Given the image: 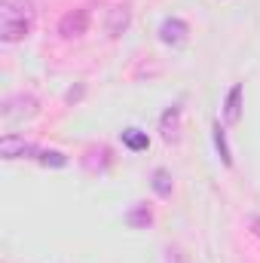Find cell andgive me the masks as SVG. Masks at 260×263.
<instances>
[{
  "label": "cell",
  "instance_id": "7c38bea8",
  "mask_svg": "<svg viewBox=\"0 0 260 263\" xmlns=\"http://www.w3.org/2000/svg\"><path fill=\"white\" fill-rule=\"evenodd\" d=\"M37 159H40L43 165H55V168L67 165V156H65V153H59V150H40V153H37Z\"/></svg>",
  "mask_w": 260,
  "mask_h": 263
},
{
  "label": "cell",
  "instance_id": "8fae6325",
  "mask_svg": "<svg viewBox=\"0 0 260 263\" xmlns=\"http://www.w3.org/2000/svg\"><path fill=\"white\" fill-rule=\"evenodd\" d=\"M153 190L162 199L172 196V184H169V172H165V168H156V172H153Z\"/></svg>",
  "mask_w": 260,
  "mask_h": 263
},
{
  "label": "cell",
  "instance_id": "3957f363",
  "mask_svg": "<svg viewBox=\"0 0 260 263\" xmlns=\"http://www.w3.org/2000/svg\"><path fill=\"white\" fill-rule=\"evenodd\" d=\"M37 147L34 144H28L25 138H18V135H3V141H0V156L3 159H22V156H28V159H37Z\"/></svg>",
  "mask_w": 260,
  "mask_h": 263
},
{
  "label": "cell",
  "instance_id": "277c9868",
  "mask_svg": "<svg viewBox=\"0 0 260 263\" xmlns=\"http://www.w3.org/2000/svg\"><path fill=\"white\" fill-rule=\"evenodd\" d=\"M86 31H89V9H73V12L62 15V22H59V34L65 40L83 37Z\"/></svg>",
  "mask_w": 260,
  "mask_h": 263
},
{
  "label": "cell",
  "instance_id": "9a60e30c",
  "mask_svg": "<svg viewBox=\"0 0 260 263\" xmlns=\"http://www.w3.org/2000/svg\"><path fill=\"white\" fill-rule=\"evenodd\" d=\"M251 227H257L254 233H257V236H260V217H251Z\"/></svg>",
  "mask_w": 260,
  "mask_h": 263
},
{
  "label": "cell",
  "instance_id": "6da1fadb",
  "mask_svg": "<svg viewBox=\"0 0 260 263\" xmlns=\"http://www.w3.org/2000/svg\"><path fill=\"white\" fill-rule=\"evenodd\" d=\"M37 9L31 0H0V40L18 43L34 31Z\"/></svg>",
  "mask_w": 260,
  "mask_h": 263
},
{
  "label": "cell",
  "instance_id": "7a4b0ae2",
  "mask_svg": "<svg viewBox=\"0 0 260 263\" xmlns=\"http://www.w3.org/2000/svg\"><path fill=\"white\" fill-rule=\"evenodd\" d=\"M0 114H3V123H6V126H12V123H18V120H31V117L37 114V98H34V95L6 98Z\"/></svg>",
  "mask_w": 260,
  "mask_h": 263
},
{
  "label": "cell",
  "instance_id": "52a82bcc",
  "mask_svg": "<svg viewBox=\"0 0 260 263\" xmlns=\"http://www.w3.org/2000/svg\"><path fill=\"white\" fill-rule=\"evenodd\" d=\"M178 126H181V104H172V107H169V110L162 114V120H159L162 138H165V141L178 138Z\"/></svg>",
  "mask_w": 260,
  "mask_h": 263
},
{
  "label": "cell",
  "instance_id": "9c48e42d",
  "mask_svg": "<svg viewBox=\"0 0 260 263\" xmlns=\"http://www.w3.org/2000/svg\"><path fill=\"white\" fill-rule=\"evenodd\" d=\"M123 144L129 147V150H147V144H150V138H147V132H141V129H126L123 132Z\"/></svg>",
  "mask_w": 260,
  "mask_h": 263
},
{
  "label": "cell",
  "instance_id": "ba28073f",
  "mask_svg": "<svg viewBox=\"0 0 260 263\" xmlns=\"http://www.w3.org/2000/svg\"><path fill=\"white\" fill-rule=\"evenodd\" d=\"M126 28H129V6H114L110 22H107V34L110 37H120Z\"/></svg>",
  "mask_w": 260,
  "mask_h": 263
},
{
  "label": "cell",
  "instance_id": "5b68a950",
  "mask_svg": "<svg viewBox=\"0 0 260 263\" xmlns=\"http://www.w3.org/2000/svg\"><path fill=\"white\" fill-rule=\"evenodd\" d=\"M187 34H190V28H187L184 18H165V22L159 25V40H162V43L181 46V43L187 40Z\"/></svg>",
  "mask_w": 260,
  "mask_h": 263
},
{
  "label": "cell",
  "instance_id": "8992f818",
  "mask_svg": "<svg viewBox=\"0 0 260 263\" xmlns=\"http://www.w3.org/2000/svg\"><path fill=\"white\" fill-rule=\"evenodd\" d=\"M242 117V83H233V89L227 92V101H224V120L230 126H236Z\"/></svg>",
  "mask_w": 260,
  "mask_h": 263
},
{
  "label": "cell",
  "instance_id": "30bf717a",
  "mask_svg": "<svg viewBox=\"0 0 260 263\" xmlns=\"http://www.w3.org/2000/svg\"><path fill=\"white\" fill-rule=\"evenodd\" d=\"M214 144H217V153L224 159V165H233V156H230V144H227V135L220 129V123H214Z\"/></svg>",
  "mask_w": 260,
  "mask_h": 263
},
{
  "label": "cell",
  "instance_id": "5bb4252c",
  "mask_svg": "<svg viewBox=\"0 0 260 263\" xmlns=\"http://www.w3.org/2000/svg\"><path fill=\"white\" fill-rule=\"evenodd\" d=\"M165 263H190V257H187L178 245H169V248H165Z\"/></svg>",
  "mask_w": 260,
  "mask_h": 263
},
{
  "label": "cell",
  "instance_id": "4fadbf2b",
  "mask_svg": "<svg viewBox=\"0 0 260 263\" xmlns=\"http://www.w3.org/2000/svg\"><path fill=\"white\" fill-rule=\"evenodd\" d=\"M126 220H129L132 227H147V223H150V211H147L144 205H138L132 214H126Z\"/></svg>",
  "mask_w": 260,
  "mask_h": 263
}]
</instances>
